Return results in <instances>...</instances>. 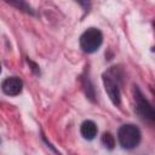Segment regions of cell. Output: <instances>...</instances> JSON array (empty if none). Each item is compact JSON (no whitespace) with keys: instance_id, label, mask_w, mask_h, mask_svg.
<instances>
[{"instance_id":"obj_1","label":"cell","mask_w":155,"mask_h":155,"mask_svg":"<svg viewBox=\"0 0 155 155\" xmlns=\"http://www.w3.org/2000/svg\"><path fill=\"white\" fill-rule=\"evenodd\" d=\"M122 71L117 67H111L102 75L104 90L109 96V99L114 105H120L121 103V84H122Z\"/></svg>"},{"instance_id":"obj_2","label":"cell","mask_w":155,"mask_h":155,"mask_svg":"<svg viewBox=\"0 0 155 155\" xmlns=\"http://www.w3.org/2000/svg\"><path fill=\"white\" fill-rule=\"evenodd\" d=\"M117 140L121 148L132 150L137 148L142 140L140 130L133 124H125L117 131Z\"/></svg>"},{"instance_id":"obj_3","label":"cell","mask_w":155,"mask_h":155,"mask_svg":"<svg viewBox=\"0 0 155 155\" xmlns=\"http://www.w3.org/2000/svg\"><path fill=\"white\" fill-rule=\"evenodd\" d=\"M103 44V34L98 28H88L86 29L79 39L80 48L85 53H93L96 52L101 45Z\"/></svg>"},{"instance_id":"obj_4","label":"cell","mask_w":155,"mask_h":155,"mask_svg":"<svg viewBox=\"0 0 155 155\" xmlns=\"http://www.w3.org/2000/svg\"><path fill=\"white\" fill-rule=\"evenodd\" d=\"M133 93H134V110H136V113L143 120L153 122L155 119V111H154L151 103L144 97V94L138 88V86H134Z\"/></svg>"},{"instance_id":"obj_5","label":"cell","mask_w":155,"mask_h":155,"mask_svg":"<svg viewBox=\"0 0 155 155\" xmlns=\"http://www.w3.org/2000/svg\"><path fill=\"white\" fill-rule=\"evenodd\" d=\"M1 90L6 96H18L23 90V81L17 76H8L1 84Z\"/></svg>"},{"instance_id":"obj_6","label":"cell","mask_w":155,"mask_h":155,"mask_svg":"<svg viewBox=\"0 0 155 155\" xmlns=\"http://www.w3.org/2000/svg\"><path fill=\"white\" fill-rule=\"evenodd\" d=\"M97 132H98V128H97V125L92 121V120H85L81 126H80V133L81 136L87 139V140H92L96 138L97 136Z\"/></svg>"},{"instance_id":"obj_7","label":"cell","mask_w":155,"mask_h":155,"mask_svg":"<svg viewBox=\"0 0 155 155\" xmlns=\"http://www.w3.org/2000/svg\"><path fill=\"white\" fill-rule=\"evenodd\" d=\"M101 142H102V144H103L107 149H109V150H113V149L115 148V144H116L115 137H114L110 132H104L103 136H102V138H101Z\"/></svg>"},{"instance_id":"obj_8","label":"cell","mask_w":155,"mask_h":155,"mask_svg":"<svg viewBox=\"0 0 155 155\" xmlns=\"http://www.w3.org/2000/svg\"><path fill=\"white\" fill-rule=\"evenodd\" d=\"M84 87H85V90H86V96L91 99V101H94V88H93V86H92V84H91V81H90V79L88 78H85L84 79Z\"/></svg>"},{"instance_id":"obj_9","label":"cell","mask_w":155,"mask_h":155,"mask_svg":"<svg viewBox=\"0 0 155 155\" xmlns=\"http://www.w3.org/2000/svg\"><path fill=\"white\" fill-rule=\"evenodd\" d=\"M11 5L17 6L19 10L25 11L27 13H34V12H33V10H31V7H30V6H28L25 2H22V1H19V2H11Z\"/></svg>"},{"instance_id":"obj_10","label":"cell","mask_w":155,"mask_h":155,"mask_svg":"<svg viewBox=\"0 0 155 155\" xmlns=\"http://www.w3.org/2000/svg\"><path fill=\"white\" fill-rule=\"evenodd\" d=\"M0 73H1V64H0Z\"/></svg>"},{"instance_id":"obj_11","label":"cell","mask_w":155,"mask_h":155,"mask_svg":"<svg viewBox=\"0 0 155 155\" xmlns=\"http://www.w3.org/2000/svg\"><path fill=\"white\" fill-rule=\"evenodd\" d=\"M0 143H1V139H0Z\"/></svg>"}]
</instances>
